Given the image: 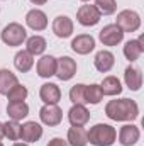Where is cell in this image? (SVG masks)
Instances as JSON below:
<instances>
[{"label":"cell","instance_id":"36","mask_svg":"<svg viewBox=\"0 0 144 146\" xmlns=\"http://www.w3.org/2000/svg\"><path fill=\"white\" fill-rule=\"evenodd\" d=\"M0 146H3V145H2V141H0Z\"/></svg>","mask_w":144,"mask_h":146},{"label":"cell","instance_id":"15","mask_svg":"<svg viewBox=\"0 0 144 146\" xmlns=\"http://www.w3.org/2000/svg\"><path fill=\"white\" fill-rule=\"evenodd\" d=\"M68 121L71 126H85L90 121V112L81 104H73V107L68 110Z\"/></svg>","mask_w":144,"mask_h":146},{"label":"cell","instance_id":"18","mask_svg":"<svg viewBox=\"0 0 144 146\" xmlns=\"http://www.w3.org/2000/svg\"><path fill=\"white\" fill-rule=\"evenodd\" d=\"M144 51V37L139 36V39H129L124 44V56L129 61H136Z\"/></svg>","mask_w":144,"mask_h":146},{"label":"cell","instance_id":"23","mask_svg":"<svg viewBox=\"0 0 144 146\" xmlns=\"http://www.w3.org/2000/svg\"><path fill=\"white\" fill-rule=\"evenodd\" d=\"M7 114L12 121H22L24 117L29 115V106L26 102H9Z\"/></svg>","mask_w":144,"mask_h":146},{"label":"cell","instance_id":"20","mask_svg":"<svg viewBox=\"0 0 144 146\" xmlns=\"http://www.w3.org/2000/svg\"><path fill=\"white\" fill-rule=\"evenodd\" d=\"M66 143L70 146H87L88 145L87 129H83V126H71L68 129V139H66Z\"/></svg>","mask_w":144,"mask_h":146},{"label":"cell","instance_id":"32","mask_svg":"<svg viewBox=\"0 0 144 146\" xmlns=\"http://www.w3.org/2000/svg\"><path fill=\"white\" fill-rule=\"evenodd\" d=\"M31 2H32L34 5H44V3H46L48 0H31Z\"/></svg>","mask_w":144,"mask_h":146},{"label":"cell","instance_id":"28","mask_svg":"<svg viewBox=\"0 0 144 146\" xmlns=\"http://www.w3.org/2000/svg\"><path fill=\"white\" fill-rule=\"evenodd\" d=\"M27 88L24 87V85H20V83H17V85H14L9 92H7V99H9V102H24L26 99H27Z\"/></svg>","mask_w":144,"mask_h":146},{"label":"cell","instance_id":"34","mask_svg":"<svg viewBox=\"0 0 144 146\" xmlns=\"http://www.w3.org/2000/svg\"><path fill=\"white\" fill-rule=\"evenodd\" d=\"M14 146H29L27 143H14Z\"/></svg>","mask_w":144,"mask_h":146},{"label":"cell","instance_id":"35","mask_svg":"<svg viewBox=\"0 0 144 146\" xmlns=\"http://www.w3.org/2000/svg\"><path fill=\"white\" fill-rule=\"evenodd\" d=\"M81 2H92V0H81Z\"/></svg>","mask_w":144,"mask_h":146},{"label":"cell","instance_id":"4","mask_svg":"<svg viewBox=\"0 0 144 146\" xmlns=\"http://www.w3.org/2000/svg\"><path fill=\"white\" fill-rule=\"evenodd\" d=\"M115 26H119L122 29V33H136L139 27H141V17L136 10H120L117 14V19H115Z\"/></svg>","mask_w":144,"mask_h":146},{"label":"cell","instance_id":"19","mask_svg":"<svg viewBox=\"0 0 144 146\" xmlns=\"http://www.w3.org/2000/svg\"><path fill=\"white\" fill-rule=\"evenodd\" d=\"M124 82L132 92H137L143 87V73H141V70L136 68V66H127L126 72H124Z\"/></svg>","mask_w":144,"mask_h":146},{"label":"cell","instance_id":"9","mask_svg":"<svg viewBox=\"0 0 144 146\" xmlns=\"http://www.w3.org/2000/svg\"><path fill=\"white\" fill-rule=\"evenodd\" d=\"M42 138V126L36 121H27L20 126V139L24 143H36Z\"/></svg>","mask_w":144,"mask_h":146},{"label":"cell","instance_id":"21","mask_svg":"<svg viewBox=\"0 0 144 146\" xmlns=\"http://www.w3.org/2000/svg\"><path fill=\"white\" fill-rule=\"evenodd\" d=\"M14 65L20 73H27L34 66V56L31 53H27L26 49H22L14 56Z\"/></svg>","mask_w":144,"mask_h":146},{"label":"cell","instance_id":"27","mask_svg":"<svg viewBox=\"0 0 144 146\" xmlns=\"http://www.w3.org/2000/svg\"><path fill=\"white\" fill-rule=\"evenodd\" d=\"M3 138H9L10 141L20 139V124L19 121H7L3 122Z\"/></svg>","mask_w":144,"mask_h":146},{"label":"cell","instance_id":"7","mask_svg":"<svg viewBox=\"0 0 144 146\" xmlns=\"http://www.w3.org/2000/svg\"><path fill=\"white\" fill-rule=\"evenodd\" d=\"M76 21H78L81 26H85V27L97 26L98 21H100V12L97 10L95 5H90V3L81 5V7L78 9V12H76Z\"/></svg>","mask_w":144,"mask_h":146},{"label":"cell","instance_id":"3","mask_svg":"<svg viewBox=\"0 0 144 146\" xmlns=\"http://www.w3.org/2000/svg\"><path fill=\"white\" fill-rule=\"evenodd\" d=\"M0 37H2V41H3L7 46L15 48V46H20V44L27 39V33H26V29H24L22 24H19V22H10V24H7V26L3 27Z\"/></svg>","mask_w":144,"mask_h":146},{"label":"cell","instance_id":"22","mask_svg":"<svg viewBox=\"0 0 144 146\" xmlns=\"http://www.w3.org/2000/svg\"><path fill=\"white\" fill-rule=\"evenodd\" d=\"M100 88H102V94L108 95V97H114V95H119L122 92V85H120V80L117 76H105L100 83Z\"/></svg>","mask_w":144,"mask_h":146},{"label":"cell","instance_id":"12","mask_svg":"<svg viewBox=\"0 0 144 146\" xmlns=\"http://www.w3.org/2000/svg\"><path fill=\"white\" fill-rule=\"evenodd\" d=\"M26 24L32 31H44L48 27V15L41 9H32L26 14Z\"/></svg>","mask_w":144,"mask_h":146},{"label":"cell","instance_id":"5","mask_svg":"<svg viewBox=\"0 0 144 146\" xmlns=\"http://www.w3.org/2000/svg\"><path fill=\"white\" fill-rule=\"evenodd\" d=\"M39 117L42 121V124L49 126V127H54V126H59L61 121H63V110L59 109L58 104H44L41 110H39Z\"/></svg>","mask_w":144,"mask_h":146},{"label":"cell","instance_id":"30","mask_svg":"<svg viewBox=\"0 0 144 146\" xmlns=\"http://www.w3.org/2000/svg\"><path fill=\"white\" fill-rule=\"evenodd\" d=\"M95 7L100 12V15H112L117 10V2L115 0H95Z\"/></svg>","mask_w":144,"mask_h":146},{"label":"cell","instance_id":"1","mask_svg":"<svg viewBox=\"0 0 144 146\" xmlns=\"http://www.w3.org/2000/svg\"><path fill=\"white\" fill-rule=\"evenodd\" d=\"M105 115L112 121H134L139 115V106L132 99H119V100H110L105 106Z\"/></svg>","mask_w":144,"mask_h":146},{"label":"cell","instance_id":"13","mask_svg":"<svg viewBox=\"0 0 144 146\" xmlns=\"http://www.w3.org/2000/svg\"><path fill=\"white\" fill-rule=\"evenodd\" d=\"M39 97H41V100H42L44 104H58V102L61 100V90H59V87H58L56 83L48 82V83L41 85V88H39Z\"/></svg>","mask_w":144,"mask_h":146},{"label":"cell","instance_id":"10","mask_svg":"<svg viewBox=\"0 0 144 146\" xmlns=\"http://www.w3.org/2000/svg\"><path fill=\"white\" fill-rule=\"evenodd\" d=\"M141 138V131L134 124H124L119 131V143L122 146H134Z\"/></svg>","mask_w":144,"mask_h":146},{"label":"cell","instance_id":"33","mask_svg":"<svg viewBox=\"0 0 144 146\" xmlns=\"http://www.w3.org/2000/svg\"><path fill=\"white\" fill-rule=\"evenodd\" d=\"M3 138V122H0V139Z\"/></svg>","mask_w":144,"mask_h":146},{"label":"cell","instance_id":"6","mask_svg":"<svg viewBox=\"0 0 144 146\" xmlns=\"http://www.w3.org/2000/svg\"><path fill=\"white\" fill-rule=\"evenodd\" d=\"M76 61L70 58V56H61V58H56V76L61 80V82H68L71 80L73 76L76 75Z\"/></svg>","mask_w":144,"mask_h":146},{"label":"cell","instance_id":"2","mask_svg":"<svg viewBox=\"0 0 144 146\" xmlns=\"http://www.w3.org/2000/svg\"><path fill=\"white\" fill-rule=\"evenodd\" d=\"M87 136H88V143L93 146H112L117 139V131L110 124L100 122L90 127V131H87Z\"/></svg>","mask_w":144,"mask_h":146},{"label":"cell","instance_id":"14","mask_svg":"<svg viewBox=\"0 0 144 146\" xmlns=\"http://www.w3.org/2000/svg\"><path fill=\"white\" fill-rule=\"evenodd\" d=\"M71 49L76 54H88L95 49V39L90 34H80L71 41Z\"/></svg>","mask_w":144,"mask_h":146},{"label":"cell","instance_id":"26","mask_svg":"<svg viewBox=\"0 0 144 146\" xmlns=\"http://www.w3.org/2000/svg\"><path fill=\"white\" fill-rule=\"evenodd\" d=\"M85 99H87V104H92V106L100 104V100L104 99V94H102L100 85H98V83L87 85V87H85Z\"/></svg>","mask_w":144,"mask_h":146},{"label":"cell","instance_id":"11","mask_svg":"<svg viewBox=\"0 0 144 146\" xmlns=\"http://www.w3.org/2000/svg\"><path fill=\"white\" fill-rule=\"evenodd\" d=\"M53 33L59 39L70 37L73 34V21L68 15H58L53 21Z\"/></svg>","mask_w":144,"mask_h":146},{"label":"cell","instance_id":"25","mask_svg":"<svg viewBox=\"0 0 144 146\" xmlns=\"http://www.w3.org/2000/svg\"><path fill=\"white\" fill-rule=\"evenodd\" d=\"M17 83H19V80H17L15 73H12L7 68H0V95H7V92Z\"/></svg>","mask_w":144,"mask_h":146},{"label":"cell","instance_id":"8","mask_svg":"<svg viewBox=\"0 0 144 146\" xmlns=\"http://www.w3.org/2000/svg\"><path fill=\"white\" fill-rule=\"evenodd\" d=\"M98 39L102 41L104 46H117L122 42L124 39V33L119 26L115 24H107L104 29H100L98 33Z\"/></svg>","mask_w":144,"mask_h":146},{"label":"cell","instance_id":"17","mask_svg":"<svg viewBox=\"0 0 144 146\" xmlns=\"http://www.w3.org/2000/svg\"><path fill=\"white\" fill-rule=\"evenodd\" d=\"M93 65H95V68L100 73H107V72H110V70L114 68V65H115V56H114L110 51H107V49H102V51H98V53L95 54Z\"/></svg>","mask_w":144,"mask_h":146},{"label":"cell","instance_id":"29","mask_svg":"<svg viewBox=\"0 0 144 146\" xmlns=\"http://www.w3.org/2000/svg\"><path fill=\"white\" fill-rule=\"evenodd\" d=\"M85 87H87V85H83V83H76V85L71 87V90H70V100H71L73 104H81V106L87 104V99H85Z\"/></svg>","mask_w":144,"mask_h":146},{"label":"cell","instance_id":"16","mask_svg":"<svg viewBox=\"0 0 144 146\" xmlns=\"http://www.w3.org/2000/svg\"><path fill=\"white\" fill-rule=\"evenodd\" d=\"M36 72L41 78H51V76H54V73H56V58L51 56V54H46L41 60H37Z\"/></svg>","mask_w":144,"mask_h":146},{"label":"cell","instance_id":"24","mask_svg":"<svg viewBox=\"0 0 144 146\" xmlns=\"http://www.w3.org/2000/svg\"><path fill=\"white\" fill-rule=\"evenodd\" d=\"M46 46H48V42H46V39L42 36H31L26 39V51L27 53H31L32 56H37V54H42L44 51H46Z\"/></svg>","mask_w":144,"mask_h":146},{"label":"cell","instance_id":"31","mask_svg":"<svg viewBox=\"0 0 144 146\" xmlns=\"http://www.w3.org/2000/svg\"><path fill=\"white\" fill-rule=\"evenodd\" d=\"M48 146H70L63 138H53L49 143H48Z\"/></svg>","mask_w":144,"mask_h":146}]
</instances>
